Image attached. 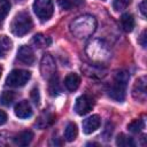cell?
<instances>
[{
  "mask_svg": "<svg viewBox=\"0 0 147 147\" xmlns=\"http://www.w3.org/2000/svg\"><path fill=\"white\" fill-rule=\"evenodd\" d=\"M31 29H32V20L29 13L20 11L14 16L10 24V30L15 36L22 37L28 32H30Z\"/></svg>",
  "mask_w": 147,
  "mask_h": 147,
  "instance_id": "3957f363",
  "label": "cell"
},
{
  "mask_svg": "<svg viewBox=\"0 0 147 147\" xmlns=\"http://www.w3.org/2000/svg\"><path fill=\"white\" fill-rule=\"evenodd\" d=\"M33 10L36 15L42 20L47 21L52 17L54 11V6L52 0H34L33 2Z\"/></svg>",
  "mask_w": 147,
  "mask_h": 147,
  "instance_id": "5b68a950",
  "label": "cell"
},
{
  "mask_svg": "<svg viewBox=\"0 0 147 147\" xmlns=\"http://www.w3.org/2000/svg\"><path fill=\"white\" fill-rule=\"evenodd\" d=\"M121 25L125 32H131L134 28V18L131 14L125 13L121 16Z\"/></svg>",
  "mask_w": 147,
  "mask_h": 147,
  "instance_id": "5bb4252c",
  "label": "cell"
},
{
  "mask_svg": "<svg viewBox=\"0 0 147 147\" xmlns=\"http://www.w3.org/2000/svg\"><path fill=\"white\" fill-rule=\"evenodd\" d=\"M15 100V93L11 91H3L0 96V102L3 106H10Z\"/></svg>",
  "mask_w": 147,
  "mask_h": 147,
  "instance_id": "603a6c76",
  "label": "cell"
},
{
  "mask_svg": "<svg viewBox=\"0 0 147 147\" xmlns=\"http://www.w3.org/2000/svg\"><path fill=\"white\" fill-rule=\"evenodd\" d=\"M17 59L18 61H21L22 63L24 64H29L31 65L33 62H34V53L32 51V48L30 46H26V45H23L18 48L17 51Z\"/></svg>",
  "mask_w": 147,
  "mask_h": 147,
  "instance_id": "9c48e42d",
  "label": "cell"
},
{
  "mask_svg": "<svg viewBox=\"0 0 147 147\" xmlns=\"http://www.w3.org/2000/svg\"><path fill=\"white\" fill-rule=\"evenodd\" d=\"M31 99H32V101L36 105H39V102H40V95H39V90L37 87H34L31 91Z\"/></svg>",
  "mask_w": 147,
  "mask_h": 147,
  "instance_id": "484cf974",
  "label": "cell"
},
{
  "mask_svg": "<svg viewBox=\"0 0 147 147\" xmlns=\"http://www.w3.org/2000/svg\"><path fill=\"white\" fill-rule=\"evenodd\" d=\"M33 44L37 47H47L52 44V39L47 36H44L42 33H37L33 37Z\"/></svg>",
  "mask_w": 147,
  "mask_h": 147,
  "instance_id": "d6986e66",
  "label": "cell"
},
{
  "mask_svg": "<svg viewBox=\"0 0 147 147\" xmlns=\"http://www.w3.org/2000/svg\"><path fill=\"white\" fill-rule=\"evenodd\" d=\"M132 94H133V98L140 102H144L146 100V77L145 76L136 80L133 85Z\"/></svg>",
  "mask_w": 147,
  "mask_h": 147,
  "instance_id": "ba28073f",
  "label": "cell"
},
{
  "mask_svg": "<svg viewBox=\"0 0 147 147\" xmlns=\"http://www.w3.org/2000/svg\"><path fill=\"white\" fill-rule=\"evenodd\" d=\"M77 134H78L77 125L74 122L68 123L67 126H65V129H64V139L67 141L71 142V141H74L77 138Z\"/></svg>",
  "mask_w": 147,
  "mask_h": 147,
  "instance_id": "2e32d148",
  "label": "cell"
},
{
  "mask_svg": "<svg viewBox=\"0 0 147 147\" xmlns=\"http://www.w3.org/2000/svg\"><path fill=\"white\" fill-rule=\"evenodd\" d=\"M129 79H130V75L127 71H125V70L117 71L114 76L113 83L110 84V86L108 88V95L117 102L124 101Z\"/></svg>",
  "mask_w": 147,
  "mask_h": 147,
  "instance_id": "7a4b0ae2",
  "label": "cell"
},
{
  "mask_svg": "<svg viewBox=\"0 0 147 147\" xmlns=\"http://www.w3.org/2000/svg\"><path fill=\"white\" fill-rule=\"evenodd\" d=\"M144 126H145V122H144V119L138 118V119L132 121V122L127 125V129H129V131L132 132V133H139V132L144 129Z\"/></svg>",
  "mask_w": 147,
  "mask_h": 147,
  "instance_id": "7402d4cb",
  "label": "cell"
},
{
  "mask_svg": "<svg viewBox=\"0 0 147 147\" xmlns=\"http://www.w3.org/2000/svg\"><path fill=\"white\" fill-rule=\"evenodd\" d=\"M7 122V114L3 110H0V125H3Z\"/></svg>",
  "mask_w": 147,
  "mask_h": 147,
  "instance_id": "f1b7e54d",
  "label": "cell"
},
{
  "mask_svg": "<svg viewBox=\"0 0 147 147\" xmlns=\"http://www.w3.org/2000/svg\"><path fill=\"white\" fill-rule=\"evenodd\" d=\"M70 32L78 39L91 37L96 29V20L92 15H82L76 17L69 25Z\"/></svg>",
  "mask_w": 147,
  "mask_h": 147,
  "instance_id": "6da1fadb",
  "label": "cell"
},
{
  "mask_svg": "<svg viewBox=\"0 0 147 147\" xmlns=\"http://www.w3.org/2000/svg\"><path fill=\"white\" fill-rule=\"evenodd\" d=\"M101 124V118L99 115H92L90 117H87L86 119H84L83 122V132L85 134H91L94 131H96L99 129Z\"/></svg>",
  "mask_w": 147,
  "mask_h": 147,
  "instance_id": "30bf717a",
  "label": "cell"
},
{
  "mask_svg": "<svg viewBox=\"0 0 147 147\" xmlns=\"http://www.w3.org/2000/svg\"><path fill=\"white\" fill-rule=\"evenodd\" d=\"M146 5H147V1L146 0H142L140 3H139V8H140V11H141V14H142V16L144 17H146V9H147V7H146Z\"/></svg>",
  "mask_w": 147,
  "mask_h": 147,
  "instance_id": "83f0119b",
  "label": "cell"
},
{
  "mask_svg": "<svg viewBox=\"0 0 147 147\" xmlns=\"http://www.w3.org/2000/svg\"><path fill=\"white\" fill-rule=\"evenodd\" d=\"M79 84H80V77L77 74H69L64 78V86L70 92L76 91L78 88Z\"/></svg>",
  "mask_w": 147,
  "mask_h": 147,
  "instance_id": "4fadbf2b",
  "label": "cell"
},
{
  "mask_svg": "<svg viewBox=\"0 0 147 147\" xmlns=\"http://www.w3.org/2000/svg\"><path fill=\"white\" fill-rule=\"evenodd\" d=\"M33 139V132L30 130H25L20 132L14 137V144L17 146H28Z\"/></svg>",
  "mask_w": 147,
  "mask_h": 147,
  "instance_id": "7c38bea8",
  "label": "cell"
},
{
  "mask_svg": "<svg viewBox=\"0 0 147 147\" xmlns=\"http://www.w3.org/2000/svg\"><path fill=\"white\" fill-rule=\"evenodd\" d=\"M10 1L9 0H0V21H2L10 10Z\"/></svg>",
  "mask_w": 147,
  "mask_h": 147,
  "instance_id": "cb8c5ba5",
  "label": "cell"
},
{
  "mask_svg": "<svg viewBox=\"0 0 147 147\" xmlns=\"http://www.w3.org/2000/svg\"><path fill=\"white\" fill-rule=\"evenodd\" d=\"M40 71L44 78L49 79L54 74H56V65L55 61L49 54H44L41 62H40Z\"/></svg>",
  "mask_w": 147,
  "mask_h": 147,
  "instance_id": "8992f818",
  "label": "cell"
},
{
  "mask_svg": "<svg viewBox=\"0 0 147 147\" xmlns=\"http://www.w3.org/2000/svg\"><path fill=\"white\" fill-rule=\"evenodd\" d=\"M59 6L64 10H70L76 7H79L84 3V0H57Z\"/></svg>",
  "mask_w": 147,
  "mask_h": 147,
  "instance_id": "ac0fdd59",
  "label": "cell"
},
{
  "mask_svg": "<svg viewBox=\"0 0 147 147\" xmlns=\"http://www.w3.org/2000/svg\"><path fill=\"white\" fill-rule=\"evenodd\" d=\"M116 145L119 146V147H133L134 141L131 137H127L124 133H121L116 138Z\"/></svg>",
  "mask_w": 147,
  "mask_h": 147,
  "instance_id": "ffe728a7",
  "label": "cell"
},
{
  "mask_svg": "<svg viewBox=\"0 0 147 147\" xmlns=\"http://www.w3.org/2000/svg\"><path fill=\"white\" fill-rule=\"evenodd\" d=\"M92 108H93V99L90 95L83 94L79 98H77L76 103H75V111L78 115L80 116L86 115L87 113L92 110Z\"/></svg>",
  "mask_w": 147,
  "mask_h": 147,
  "instance_id": "52a82bcc",
  "label": "cell"
},
{
  "mask_svg": "<svg viewBox=\"0 0 147 147\" xmlns=\"http://www.w3.org/2000/svg\"><path fill=\"white\" fill-rule=\"evenodd\" d=\"M1 72H2V69H1V67H0V77H1Z\"/></svg>",
  "mask_w": 147,
  "mask_h": 147,
  "instance_id": "f546056e",
  "label": "cell"
},
{
  "mask_svg": "<svg viewBox=\"0 0 147 147\" xmlns=\"http://www.w3.org/2000/svg\"><path fill=\"white\" fill-rule=\"evenodd\" d=\"M15 115L18 117V118H28V117H31L32 116V107L31 105L29 103L28 100H22L20 101L16 106H15Z\"/></svg>",
  "mask_w": 147,
  "mask_h": 147,
  "instance_id": "8fae6325",
  "label": "cell"
},
{
  "mask_svg": "<svg viewBox=\"0 0 147 147\" xmlns=\"http://www.w3.org/2000/svg\"><path fill=\"white\" fill-rule=\"evenodd\" d=\"M31 78V72L28 70L15 69L9 72L6 78V85L10 87H22L24 86Z\"/></svg>",
  "mask_w": 147,
  "mask_h": 147,
  "instance_id": "277c9868",
  "label": "cell"
},
{
  "mask_svg": "<svg viewBox=\"0 0 147 147\" xmlns=\"http://www.w3.org/2000/svg\"><path fill=\"white\" fill-rule=\"evenodd\" d=\"M146 38H147V37H146V30H144V31L141 32L140 37L138 38V42H139L144 48H145V47H146V45H147V42H146Z\"/></svg>",
  "mask_w": 147,
  "mask_h": 147,
  "instance_id": "4316f807",
  "label": "cell"
},
{
  "mask_svg": "<svg viewBox=\"0 0 147 147\" xmlns=\"http://www.w3.org/2000/svg\"><path fill=\"white\" fill-rule=\"evenodd\" d=\"M55 122V116L53 114H49V113H44L37 121L36 125L39 127V129H45L49 125H52L53 123Z\"/></svg>",
  "mask_w": 147,
  "mask_h": 147,
  "instance_id": "9a60e30c",
  "label": "cell"
},
{
  "mask_svg": "<svg viewBox=\"0 0 147 147\" xmlns=\"http://www.w3.org/2000/svg\"><path fill=\"white\" fill-rule=\"evenodd\" d=\"M130 3H131V0H114L113 1V7H114L115 10L119 11V10L126 9Z\"/></svg>",
  "mask_w": 147,
  "mask_h": 147,
  "instance_id": "d4e9b609",
  "label": "cell"
},
{
  "mask_svg": "<svg viewBox=\"0 0 147 147\" xmlns=\"http://www.w3.org/2000/svg\"><path fill=\"white\" fill-rule=\"evenodd\" d=\"M49 85H48V91L51 95H56L60 92V86H59V77L56 74H54L49 79Z\"/></svg>",
  "mask_w": 147,
  "mask_h": 147,
  "instance_id": "44dd1931",
  "label": "cell"
},
{
  "mask_svg": "<svg viewBox=\"0 0 147 147\" xmlns=\"http://www.w3.org/2000/svg\"><path fill=\"white\" fill-rule=\"evenodd\" d=\"M13 42L9 37L7 36H0V57H5L8 52L11 49Z\"/></svg>",
  "mask_w": 147,
  "mask_h": 147,
  "instance_id": "e0dca14e",
  "label": "cell"
}]
</instances>
